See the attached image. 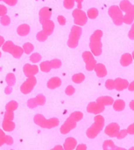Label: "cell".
I'll list each match as a JSON object with an SVG mask.
<instances>
[{
  "label": "cell",
  "instance_id": "obj_19",
  "mask_svg": "<svg viewBox=\"0 0 134 150\" xmlns=\"http://www.w3.org/2000/svg\"><path fill=\"white\" fill-rule=\"evenodd\" d=\"M129 150H134V147H132V148H131Z\"/></svg>",
  "mask_w": 134,
  "mask_h": 150
},
{
  "label": "cell",
  "instance_id": "obj_5",
  "mask_svg": "<svg viewBox=\"0 0 134 150\" xmlns=\"http://www.w3.org/2000/svg\"><path fill=\"white\" fill-rule=\"evenodd\" d=\"M133 56L131 54L129 53H126L124 54L122 56H121V60H120V63L122 66L124 67H127L129 66L132 62H133Z\"/></svg>",
  "mask_w": 134,
  "mask_h": 150
},
{
  "label": "cell",
  "instance_id": "obj_12",
  "mask_svg": "<svg viewBox=\"0 0 134 150\" xmlns=\"http://www.w3.org/2000/svg\"><path fill=\"white\" fill-rule=\"evenodd\" d=\"M128 37H129L131 40H134V23H133L132 27H131V29H130V31H129Z\"/></svg>",
  "mask_w": 134,
  "mask_h": 150
},
{
  "label": "cell",
  "instance_id": "obj_7",
  "mask_svg": "<svg viewBox=\"0 0 134 150\" xmlns=\"http://www.w3.org/2000/svg\"><path fill=\"white\" fill-rule=\"evenodd\" d=\"M114 110L118 111V112H121L125 109L126 107V103L124 100H117L115 103H114Z\"/></svg>",
  "mask_w": 134,
  "mask_h": 150
},
{
  "label": "cell",
  "instance_id": "obj_4",
  "mask_svg": "<svg viewBox=\"0 0 134 150\" xmlns=\"http://www.w3.org/2000/svg\"><path fill=\"white\" fill-rule=\"evenodd\" d=\"M133 20H134V5L133 4L132 9H131L129 11L126 12V14L124 15V19H123V21H124V23H126V24H127V25H130V24H133Z\"/></svg>",
  "mask_w": 134,
  "mask_h": 150
},
{
  "label": "cell",
  "instance_id": "obj_1",
  "mask_svg": "<svg viewBox=\"0 0 134 150\" xmlns=\"http://www.w3.org/2000/svg\"><path fill=\"white\" fill-rule=\"evenodd\" d=\"M109 14L111 15V17L113 19V22L117 25H121L124 21V15L122 13V11L120 10V8L117 5H113L110 8L109 10Z\"/></svg>",
  "mask_w": 134,
  "mask_h": 150
},
{
  "label": "cell",
  "instance_id": "obj_2",
  "mask_svg": "<svg viewBox=\"0 0 134 150\" xmlns=\"http://www.w3.org/2000/svg\"><path fill=\"white\" fill-rule=\"evenodd\" d=\"M114 86H115V88H116L118 91H124V90H126V89L128 88L129 83H128V81L126 80V79L117 78V79L114 81Z\"/></svg>",
  "mask_w": 134,
  "mask_h": 150
},
{
  "label": "cell",
  "instance_id": "obj_6",
  "mask_svg": "<svg viewBox=\"0 0 134 150\" xmlns=\"http://www.w3.org/2000/svg\"><path fill=\"white\" fill-rule=\"evenodd\" d=\"M133 7V4L131 2H129L128 0H123L120 2V5H119V8L122 11L124 12H127L129 11Z\"/></svg>",
  "mask_w": 134,
  "mask_h": 150
},
{
  "label": "cell",
  "instance_id": "obj_18",
  "mask_svg": "<svg viewBox=\"0 0 134 150\" xmlns=\"http://www.w3.org/2000/svg\"><path fill=\"white\" fill-rule=\"evenodd\" d=\"M132 56H133V59L134 60V51L133 52V54H132Z\"/></svg>",
  "mask_w": 134,
  "mask_h": 150
},
{
  "label": "cell",
  "instance_id": "obj_13",
  "mask_svg": "<svg viewBox=\"0 0 134 150\" xmlns=\"http://www.w3.org/2000/svg\"><path fill=\"white\" fill-rule=\"evenodd\" d=\"M106 86H107V88L110 89V90L114 89V88H115V86H114V81H112V80H108L107 83H106Z\"/></svg>",
  "mask_w": 134,
  "mask_h": 150
},
{
  "label": "cell",
  "instance_id": "obj_8",
  "mask_svg": "<svg viewBox=\"0 0 134 150\" xmlns=\"http://www.w3.org/2000/svg\"><path fill=\"white\" fill-rule=\"evenodd\" d=\"M116 146L111 141H106L104 143V150H116Z\"/></svg>",
  "mask_w": 134,
  "mask_h": 150
},
{
  "label": "cell",
  "instance_id": "obj_3",
  "mask_svg": "<svg viewBox=\"0 0 134 150\" xmlns=\"http://www.w3.org/2000/svg\"><path fill=\"white\" fill-rule=\"evenodd\" d=\"M119 126L116 123H112L111 125H109L107 127H106V134H109V136H111V137H116L118 133L119 132Z\"/></svg>",
  "mask_w": 134,
  "mask_h": 150
},
{
  "label": "cell",
  "instance_id": "obj_17",
  "mask_svg": "<svg viewBox=\"0 0 134 150\" xmlns=\"http://www.w3.org/2000/svg\"><path fill=\"white\" fill-rule=\"evenodd\" d=\"M116 150H126V149H124V148H117Z\"/></svg>",
  "mask_w": 134,
  "mask_h": 150
},
{
  "label": "cell",
  "instance_id": "obj_15",
  "mask_svg": "<svg viewBox=\"0 0 134 150\" xmlns=\"http://www.w3.org/2000/svg\"><path fill=\"white\" fill-rule=\"evenodd\" d=\"M130 91H134V81L133 83H129V86H128V88H127Z\"/></svg>",
  "mask_w": 134,
  "mask_h": 150
},
{
  "label": "cell",
  "instance_id": "obj_16",
  "mask_svg": "<svg viewBox=\"0 0 134 150\" xmlns=\"http://www.w3.org/2000/svg\"><path fill=\"white\" fill-rule=\"evenodd\" d=\"M130 108H131L133 111H134V100L130 102Z\"/></svg>",
  "mask_w": 134,
  "mask_h": 150
},
{
  "label": "cell",
  "instance_id": "obj_9",
  "mask_svg": "<svg viewBox=\"0 0 134 150\" xmlns=\"http://www.w3.org/2000/svg\"><path fill=\"white\" fill-rule=\"evenodd\" d=\"M127 134H128V133H127V131H126V130H125V129H123V130H119V132H118V134H117V138H118V139H119V140H121V139H124Z\"/></svg>",
  "mask_w": 134,
  "mask_h": 150
},
{
  "label": "cell",
  "instance_id": "obj_10",
  "mask_svg": "<svg viewBox=\"0 0 134 150\" xmlns=\"http://www.w3.org/2000/svg\"><path fill=\"white\" fill-rule=\"evenodd\" d=\"M98 75L100 76H104L106 75V70H105V68L104 67V65H98Z\"/></svg>",
  "mask_w": 134,
  "mask_h": 150
},
{
  "label": "cell",
  "instance_id": "obj_14",
  "mask_svg": "<svg viewBox=\"0 0 134 150\" xmlns=\"http://www.w3.org/2000/svg\"><path fill=\"white\" fill-rule=\"evenodd\" d=\"M126 131H127V133L129 134H134V123L128 127V128H127Z\"/></svg>",
  "mask_w": 134,
  "mask_h": 150
},
{
  "label": "cell",
  "instance_id": "obj_11",
  "mask_svg": "<svg viewBox=\"0 0 134 150\" xmlns=\"http://www.w3.org/2000/svg\"><path fill=\"white\" fill-rule=\"evenodd\" d=\"M99 100H103L104 103L106 105H111L113 103V99L111 98H99Z\"/></svg>",
  "mask_w": 134,
  "mask_h": 150
}]
</instances>
